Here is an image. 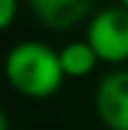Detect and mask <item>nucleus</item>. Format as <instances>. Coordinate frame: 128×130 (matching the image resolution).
Wrapping results in <instances>:
<instances>
[{
    "label": "nucleus",
    "instance_id": "obj_1",
    "mask_svg": "<svg viewBox=\"0 0 128 130\" xmlns=\"http://www.w3.org/2000/svg\"><path fill=\"white\" fill-rule=\"evenodd\" d=\"M3 73L15 93L33 100L55 95L65 78L60 53L38 40H23L13 45L5 55Z\"/></svg>",
    "mask_w": 128,
    "mask_h": 130
},
{
    "label": "nucleus",
    "instance_id": "obj_2",
    "mask_svg": "<svg viewBox=\"0 0 128 130\" xmlns=\"http://www.w3.org/2000/svg\"><path fill=\"white\" fill-rule=\"evenodd\" d=\"M85 40L93 45L103 63H128V8H103L91 18Z\"/></svg>",
    "mask_w": 128,
    "mask_h": 130
},
{
    "label": "nucleus",
    "instance_id": "obj_3",
    "mask_svg": "<svg viewBox=\"0 0 128 130\" xmlns=\"http://www.w3.org/2000/svg\"><path fill=\"white\" fill-rule=\"evenodd\" d=\"M96 113L111 130H128V70L108 73L96 88Z\"/></svg>",
    "mask_w": 128,
    "mask_h": 130
},
{
    "label": "nucleus",
    "instance_id": "obj_4",
    "mask_svg": "<svg viewBox=\"0 0 128 130\" xmlns=\"http://www.w3.org/2000/svg\"><path fill=\"white\" fill-rule=\"evenodd\" d=\"M33 15L50 30H68L85 20L93 0H28Z\"/></svg>",
    "mask_w": 128,
    "mask_h": 130
},
{
    "label": "nucleus",
    "instance_id": "obj_5",
    "mask_svg": "<svg viewBox=\"0 0 128 130\" xmlns=\"http://www.w3.org/2000/svg\"><path fill=\"white\" fill-rule=\"evenodd\" d=\"M60 63H63L65 78H85L93 73V68L100 63V58L88 40H75L60 50Z\"/></svg>",
    "mask_w": 128,
    "mask_h": 130
},
{
    "label": "nucleus",
    "instance_id": "obj_6",
    "mask_svg": "<svg viewBox=\"0 0 128 130\" xmlns=\"http://www.w3.org/2000/svg\"><path fill=\"white\" fill-rule=\"evenodd\" d=\"M18 15V0H0V32L13 25Z\"/></svg>",
    "mask_w": 128,
    "mask_h": 130
},
{
    "label": "nucleus",
    "instance_id": "obj_7",
    "mask_svg": "<svg viewBox=\"0 0 128 130\" xmlns=\"http://www.w3.org/2000/svg\"><path fill=\"white\" fill-rule=\"evenodd\" d=\"M0 130H8V118H5L3 110H0Z\"/></svg>",
    "mask_w": 128,
    "mask_h": 130
},
{
    "label": "nucleus",
    "instance_id": "obj_8",
    "mask_svg": "<svg viewBox=\"0 0 128 130\" xmlns=\"http://www.w3.org/2000/svg\"><path fill=\"white\" fill-rule=\"evenodd\" d=\"M118 3H121V5H126V8H128V0H118Z\"/></svg>",
    "mask_w": 128,
    "mask_h": 130
},
{
    "label": "nucleus",
    "instance_id": "obj_9",
    "mask_svg": "<svg viewBox=\"0 0 128 130\" xmlns=\"http://www.w3.org/2000/svg\"><path fill=\"white\" fill-rule=\"evenodd\" d=\"M106 130H111V128H106Z\"/></svg>",
    "mask_w": 128,
    "mask_h": 130
}]
</instances>
